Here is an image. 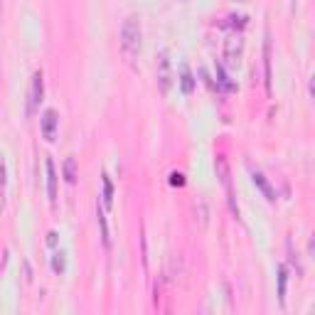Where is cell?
Segmentation results:
<instances>
[{
    "label": "cell",
    "mask_w": 315,
    "mask_h": 315,
    "mask_svg": "<svg viewBox=\"0 0 315 315\" xmlns=\"http://www.w3.org/2000/svg\"><path fill=\"white\" fill-rule=\"evenodd\" d=\"M121 50H123L128 62L138 55V50H141V20H138V15H128L126 22H123V27H121Z\"/></svg>",
    "instance_id": "1"
},
{
    "label": "cell",
    "mask_w": 315,
    "mask_h": 315,
    "mask_svg": "<svg viewBox=\"0 0 315 315\" xmlns=\"http://www.w3.org/2000/svg\"><path fill=\"white\" fill-rule=\"evenodd\" d=\"M214 167H217V177H219V183L224 185L227 190V197H229V207H232V212L239 217V207H237V195H234V187H232V172H229V163H227V158L224 155H217L214 158Z\"/></svg>",
    "instance_id": "2"
},
{
    "label": "cell",
    "mask_w": 315,
    "mask_h": 315,
    "mask_svg": "<svg viewBox=\"0 0 315 315\" xmlns=\"http://www.w3.org/2000/svg\"><path fill=\"white\" fill-rule=\"evenodd\" d=\"M42 94H44V84H42V72L32 74V84H30V96H27V116L37 111L39 101H42Z\"/></svg>",
    "instance_id": "3"
},
{
    "label": "cell",
    "mask_w": 315,
    "mask_h": 315,
    "mask_svg": "<svg viewBox=\"0 0 315 315\" xmlns=\"http://www.w3.org/2000/svg\"><path fill=\"white\" fill-rule=\"evenodd\" d=\"M170 84H172V74H170V57L167 52L163 50L160 55H158V86H160V92L167 94L170 92Z\"/></svg>",
    "instance_id": "4"
},
{
    "label": "cell",
    "mask_w": 315,
    "mask_h": 315,
    "mask_svg": "<svg viewBox=\"0 0 315 315\" xmlns=\"http://www.w3.org/2000/svg\"><path fill=\"white\" fill-rule=\"evenodd\" d=\"M57 126H59V116H57L55 109H47V111L42 113V136H44V141H55L57 138Z\"/></svg>",
    "instance_id": "5"
},
{
    "label": "cell",
    "mask_w": 315,
    "mask_h": 315,
    "mask_svg": "<svg viewBox=\"0 0 315 315\" xmlns=\"http://www.w3.org/2000/svg\"><path fill=\"white\" fill-rule=\"evenodd\" d=\"M241 50H244L241 35H232V37L224 42V57H227V62H229V64H237L241 57Z\"/></svg>",
    "instance_id": "6"
},
{
    "label": "cell",
    "mask_w": 315,
    "mask_h": 315,
    "mask_svg": "<svg viewBox=\"0 0 315 315\" xmlns=\"http://www.w3.org/2000/svg\"><path fill=\"white\" fill-rule=\"evenodd\" d=\"M44 167H47V195H50V204L55 207L57 204V170L50 158L44 160Z\"/></svg>",
    "instance_id": "7"
},
{
    "label": "cell",
    "mask_w": 315,
    "mask_h": 315,
    "mask_svg": "<svg viewBox=\"0 0 315 315\" xmlns=\"http://www.w3.org/2000/svg\"><path fill=\"white\" fill-rule=\"evenodd\" d=\"M251 180H254V185L263 192V197H266L268 202H274V200H276V192H274V187L268 185V180L263 177V172H259V170H251Z\"/></svg>",
    "instance_id": "8"
},
{
    "label": "cell",
    "mask_w": 315,
    "mask_h": 315,
    "mask_svg": "<svg viewBox=\"0 0 315 315\" xmlns=\"http://www.w3.org/2000/svg\"><path fill=\"white\" fill-rule=\"evenodd\" d=\"M180 86H183V92H185V94L195 92V76H192V72H190V67H187V64L180 67Z\"/></svg>",
    "instance_id": "9"
},
{
    "label": "cell",
    "mask_w": 315,
    "mask_h": 315,
    "mask_svg": "<svg viewBox=\"0 0 315 315\" xmlns=\"http://www.w3.org/2000/svg\"><path fill=\"white\" fill-rule=\"evenodd\" d=\"M96 214H99V224H101V239H104V246L109 249V246H111V234H109V224H106L104 209H101V204L99 202H96Z\"/></svg>",
    "instance_id": "10"
},
{
    "label": "cell",
    "mask_w": 315,
    "mask_h": 315,
    "mask_svg": "<svg viewBox=\"0 0 315 315\" xmlns=\"http://www.w3.org/2000/svg\"><path fill=\"white\" fill-rule=\"evenodd\" d=\"M62 170H64V180L69 183V185H74L76 183V158H67L64 160V165H62Z\"/></svg>",
    "instance_id": "11"
},
{
    "label": "cell",
    "mask_w": 315,
    "mask_h": 315,
    "mask_svg": "<svg viewBox=\"0 0 315 315\" xmlns=\"http://www.w3.org/2000/svg\"><path fill=\"white\" fill-rule=\"evenodd\" d=\"M217 79H219V86H222L224 92H237V86H234V81L229 79V74L224 72L222 64H217Z\"/></svg>",
    "instance_id": "12"
},
{
    "label": "cell",
    "mask_w": 315,
    "mask_h": 315,
    "mask_svg": "<svg viewBox=\"0 0 315 315\" xmlns=\"http://www.w3.org/2000/svg\"><path fill=\"white\" fill-rule=\"evenodd\" d=\"M219 25H222V27H232V30H244V27H246V18H244V15H229V18L222 20Z\"/></svg>",
    "instance_id": "13"
},
{
    "label": "cell",
    "mask_w": 315,
    "mask_h": 315,
    "mask_svg": "<svg viewBox=\"0 0 315 315\" xmlns=\"http://www.w3.org/2000/svg\"><path fill=\"white\" fill-rule=\"evenodd\" d=\"M52 271L55 274H64L67 271V254L64 251H57L55 256H52Z\"/></svg>",
    "instance_id": "14"
},
{
    "label": "cell",
    "mask_w": 315,
    "mask_h": 315,
    "mask_svg": "<svg viewBox=\"0 0 315 315\" xmlns=\"http://www.w3.org/2000/svg\"><path fill=\"white\" fill-rule=\"evenodd\" d=\"M104 204H106V207L113 204V183L106 172H104Z\"/></svg>",
    "instance_id": "15"
},
{
    "label": "cell",
    "mask_w": 315,
    "mask_h": 315,
    "mask_svg": "<svg viewBox=\"0 0 315 315\" xmlns=\"http://www.w3.org/2000/svg\"><path fill=\"white\" fill-rule=\"evenodd\" d=\"M278 298L281 303H286V266H278Z\"/></svg>",
    "instance_id": "16"
},
{
    "label": "cell",
    "mask_w": 315,
    "mask_h": 315,
    "mask_svg": "<svg viewBox=\"0 0 315 315\" xmlns=\"http://www.w3.org/2000/svg\"><path fill=\"white\" fill-rule=\"evenodd\" d=\"M263 57H266V89L271 92V47H268V42H266V47H263Z\"/></svg>",
    "instance_id": "17"
},
{
    "label": "cell",
    "mask_w": 315,
    "mask_h": 315,
    "mask_svg": "<svg viewBox=\"0 0 315 315\" xmlns=\"http://www.w3.org/2000/svg\"><path fill=\"white\" fill-rule=\"evenodd\" d=\"M170 185H172V187H183V185H185V175H183V172H170Z\"/></svg>",
    "instance_id": "18"
},
{
    "label": "cell",
    "mask_w": 315,
    "mask_h": 315,
    "mask_svg": "<svg viewBox=\"0 0 315 315\" xmlns=\"http://www.w3.org/2000/svg\"><path fill=\"white\" fill-rule=\"evenodd\" d=\"M47 244H50V246L57 244V232H50V234H47Z\"/></svg>",
    "instance_id": "19"
},
{
    "label": "cell",
    "mask_w": 315,
    "mask_h": 315,
    "mask_svg": "<svg viewBox=\"0 0 315 315\" xmlns=\"http://www.w3.org/2000/svg\"><path fill=\"white\" fill-rule=\"evenodd\" d=\"M0 185H5V163L0 160Z\"/></svg>",
    "instance_id": "20"
}]
</instances>
